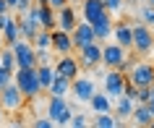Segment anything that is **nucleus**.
Masks as SVG:
<instances>
[{
  "label": "nucleus",
  "instance_id": "nucleus-34",
  "mask_svg": "<svg viewBox=\"0 0 154 128\" xmlns=\"http://www.w3.org/2000/svg\"><path fill=\"white\" fill-rule=\"evenodd\" d=\"M105 5H107V11H110V13H120L123 0H105Z\"/></svg>",
  "mask_w": 154,
  "mask_h": 128
},
{
  "label": "nucleus",
  "instance_id": "nucleus-10",
  "mask_svg": "<svg viewBox=\"0 0 154 128\" xmlns=\"http://www.w3.org/2000/svg\"><path fill=\"white\" fill-rule=\"evenodd\" d=\"M79 63H81V68H86V71L102 65V45H99V39L79 50Z\"/></svg>",
  "mask_w": 154,
  "mask_h": 128
},
{
  "label": "nucleus",
  "instance_id": "nucleus-14",
  "mask_svg": "<svg viewBox=\"0 0 154 128\" xmlns=\"http://www.w3.org/2000/svg\"><path fill=\"white\" fill-rule=\"evenodd\" d=\"M55 73L57 76H65V79H76V76H81V63H79V58H73L71 52L68 55H60L55 63Z\"/></svg>",
  "mask_w": 154,
  "mask_h": 128
},
{
  "label": "nucleus",
  "instance_id": "nucleus-27",
  "mask_svg": "<svg viewBox=\"0 0 154 128\" xmlns=\"http://www.w3.org/2000/svg\"><path fill=\"white\" fill-rule=\"evenodd\" d=\"M0 65H3V68H8V71L18 68V63H16V52H13V47H3V50H0Z\"/></svg>",
  "mask_w": 154,
  "mask_h": 128
},
{
  "label": "nucleus",
  "instance_id": "nucleus-18",
  "mask_svg": "<svg viewBox=\"0 0 154 128\" xmlns=\"http://www.w3.org/2000/svg\"><path fill=\"white\" fill-rule=\"evenodd\" d=\"M37 8H39L42 29H57V11L50 3H37Z\"/></svg>",
  "mask_w": 154,
  "mask_h": 128
},
{
  "label": "nucleus",
  "instance_id": "nucleus-28",
  "mask_svg": "<svg viewBox=\"0 0 154 128\" xmlns=\"http://www.w3.org/2000/svg\"><path fill=\"white\" fill-rule=\"evenodd\" d=\"M34 47L42 50V47H52V29H39V34L34 37Z\"/></svg>",
  "mask_w": 154,
  "mask_h": 128
},
{
  "label": "nucleus",
  "instance_id": "nucleus-22",
  "mask_svg": "<svg viewBox=\"0 0 154 128\" xmlns=\"http://www.w3.org/2000/svg\"><path fill=\"white\" fill-rule=\"evenodd\" d=\"M3 37H5V47H13L18 39H21V26H18V18H11L8 26L3 29Z\"/></svg>",
  "mask_w": 154,
  "mask_h": 128
},
{
  "label": "nucleus",
  "instance_id": "nucleus-17",
  "mask_svg": "<svg viewBox=\"0 0 154 128\" xmlns=\"http://www.w3.org/2000/svg\"><path fill=\"white\" fill-rule=\"evenodd\" d=\"M112 37H115V42H118V45H123L125 50H133V26H131V24H125V21L115 24Z\"/></svg>",
  "mask_w": 154,
  "mask_h": 128
},
{
  "label": "nucleus",
  "instance_id": "nucleus-37",
  "mask_svg": "<svg viewBox=\"0 0 154 128\" xmlns=\"http://www.w3.org/2000/svg\"><path fill=\"white\" fill-rule=\"evenodd\" d=\"M11 5H8V0H0V13H8Z\"/></svg>",
  "mask_w": 154,
  "mask_h": 128
},
{
  "label": "nucleus",
  "instance_id": "nucleus-23",
  "mask_svg": "<svg viewBox=\"0 0 154 128\" xmlns=\"http://www.w3.org/2000/svg\"><path fill=\"white\" fill-rule=\"evenodd\" d=\"M112 32H115L112 16H105V18H99L97 24H94V34H97V39H110Z\"/></svg>",
  "mask_w": 154,
  "mask_h": 128
},
{
  "label": "nucleus",
  "instance_id": "nucleus-40",
  "mask_svg": "<svg viewBox=\"0 0 154 128\" xmlns=\"http://www.w3.org/2000/svg\"><path fill=\"white\" fill-rule=\"evenodd\" d=\"M146 3H149V5H154V0H146Z\"/></svg>",
  "mask_w": 154,
  "mask_h": 128
},
{
  "label": "nucleus",
  "instance_id": "nucleus-16",
  "mask_svg": "<svg viewBox=\"0 0 154 128\" xmlns=\"http://www.w3.org/2000/svg\"><path fill=\"white\" fill-rule=\"evenodd\" d=\"M76 24H79V16H76V8H73L71 3L57 11V29H63V32H71V34H73Z\"/></svg>",
  "mask_w": 154,
  "mask_h": 128
},
{
  "label": "nucleus",
  "instance_id": "nucleus-15",
  "mask_svg": "<svg viewBox=\"0 0 154 128\" xmlns=\"http://www.w3.org/2000/svg\"><path fill=\"white\" fill-rule=\"evenodd\" d=\"M52 50L57 55H68L76 50L73 45V34L71 32H63V29H52Z\"/></svg>",
  "mask_w": 154,
  "mask_h": 128
},
{
  "label": "nucleus",
  "instance_id": "nucleus-41",
  "mask_svg": "<svg viewBox=\"0 0 154 128\" xmlns=\"http://www.w3.org/2000/svg\"><path fill=\"white\" fill-rule=\"evenodd\" d=\"M71 3H81V0H71Z\"/></svg>",
  "mask_w": 154,
  "mask_h": 128
},
{
  "label": "nucleus",
  "instance_id": "nucleus-9",
  "mask_svg": "<svg viewBox=\"0 0 154 128\" xmlns=\"http://www.w3.org/2000/svg\"><path fill=\"white\" fill-rule=\"evenodd\" d=\"M26 102L24 92H21V86H18L16 81H11L8 86L0 92V105H3V110H21Z\"/></svg>",
  "mask_w": 154,
  "mask_h": 128
},
{
  "label": "nucleus",
  "instance_id": "nucleus-13",
  "mask_svg": "<svg viewBox=\"0 0 154 128\" xmlns=\"http://www.w3.org/2000/svg\"><path fill=\"white\" fill-rule=\"evenodd\" d=\"M91 42H97L94 24H89L86 18H81V21L76 24V29H73V45H76V50H81V47H86V45H91Z\"/></svg>",
  "mask_w": 154,
  "mask_h": 128
},
{
  "label": "nucleus",
  "instance_id": "nucleus-32",
  "mask_svg": "<svg viewBox=\"0 0 154 128\" xmlns=\"http://www.w3.org/2000/svg\"><path fill=\"white\" fill-rule=\"evenodd\" d=\"M86 123H89V120H86V115H81V112H76V115L71 118V123H68V126H71V128H84Z\"/></svg>",
  "mask_w": 154,
  "mask_h": 128
},
{
  "label": "nucleus",
  "instance_id": "nucleus-39",
  "mask_svg": "<svg viewBox=\"0 0 154 128\" xmlns=\"http://www.w3.org/2000/svg\"><path fill=\"white\" fill-rule=\"evenodd\" d=\"M5 47V37H3V32H0V50Z\"/></svg>",
  "mask_w": 154,
  "mask_h": 128
},
{
  "label": "nucleus",
  "instance_id": "nucleus-5",
  "mask_svg": "<svg viewBox=\"0 0 154 128\" xmlns=\"http://www.w3.org/2000/svg\"><path fill=\"white\" fill-rule=\"evenodd\" d=\"M13 52H16V63L18 68H37V47H34V42L32 39H21L13 45Z\"/></svg>",
  "mask_w": 154,
  "mask_h": 128
},
{
  "label": "nucleus",
  "instance_id": "nucleus-21",
  "mask_svg": "<svg viewBox=\"0 0 154 128\" xmlns=\"http://www.w3.org/2000/svg\"><path fill=\"white\" fill-rule=\"evenodd\" d=\"M89 105H91V110H94V115H97V112H110L112 110V99L107 97V92H97V94L89 99Z\"/></svg>",
  "mask_w": 154,
  "mask_h": 128
},
{
  "label": "nucleus",
  "instance_id": "nucleus-19",
  "mask_svg": "<svg viewBox=\"0 0 154 128\" xmlns=\"http://www.w3.org/2000/svg\"><path fill=\"white\" fill-rule=\"evenodd\" d=\"M133 110H136V99H133V97L123 94V97L115 99V115H118V118H131Z\"/></svg>",
  "mask_w": 154,
  "mask_h": 128
},
{
  "label": "nucleus",
  "instance_id": "nucleus-2",
  "mask_svg": "<svg viewBox=\"0 0 154 128\" xmlns=\"http://www.w3.org/2000/svg\"><path fill=\"white\" fill-rule=\"evenodd\" d=\"M16 18H18V26H21V37H24V39H34V37L39 34L42 18H39V8H37V3H34L29 11L18 13Z\"/></svg>",
  "mask_w": 154,
  "mask_h": 128
},
{
  "label": "nucleus",
  "instance_id": "nucleus-20",
  "mask_svg": "<svg viewBox=\"0 0 154 128\" xmlns=\"http://www.w3.org/2000/svg\"><path fill=\"white\" fill-rule=\"evenodd\" d=\"M133 123L136 126H152V120H154V112L149 110V105L146 102H136V110H133Z\"/></svg>",
  "mask_w": 154,
  "mask_h": 128
},
{
  "label": "nucleus",
  "instance_id": "nucleus-1",
  "mask_svg": "<svg viewBox=\"0 0 154 128\" xmlns=\"http://www.w3.org/2000/svg\"><path fill=\"white\" fill-rule=\"evenodd\" d=\"M13 81L21 86V92H24L26 99H34V97H39L42 92H45V89H42V81H39L37 68H16Z\"/></svg>",
  "mask_w": 154,
  "mask_h": 128
},
{
  "label": "nucleus",
  "instance_id": "nucleus-29",
  "mask_svg": "<svg viewBox=\"0 0 154 128\" xmlns=\"http://www.w3.org/2000/svg\"><path fill=\"white\" fill-rule=\"evenodd\" d=\"M138 18H141L146 26H152V29H154V5H149V3L141 5V8H138Z\"/></svg>",
  "mask_w": 154,
  "mask_h": 128
},
{
  "label": "nucleus",
  "instance_id": "nucleus-3",
  "mask_svg": "<svg viewBox=\"0 0 154 128\" xmlns=\"http://www.w3.org/2000/svg\"><path fill=\"white\" fill-rule=\"evenodd\" d=\"M47 115L55 120V126H68V123H71V118H73V110H71V105L65 102V97H55V94H50Z\"/></svg>",
  "mask_w": 154,
  "mask_h": 128
},
{
  "label": "nucleus",
  "instance_id": "nucleus-36",
  "mask_svg": "<svg viewBox=\"0 0 154 128\" xmlns=\"http://www.w3.org/2000/svg\"><path fill=\"white\" fill-rule=\"evenodd\" d=\"M11 18H13V16H11V11H8V13H0V32H3V29L8 26V21H11Z\"/></svg>",
  "mask_w": 154,
  "mask_h": 128
},
{
  "label": "nucleus",
  "instance_id": "nucleus-38",
  "mask_svg": "<svg viewBox=\"0 0 154 128\" xmlns=\"http://www.w3.org/2000/svg\"><path fill=\"white\" fill-rule=\"evenodd\" d=\"M8 5H11V11H16L18 8V0H8Z\"/></svg>",
  "mask_w": 154,
  "mask_h": 128
},
{
  "label": "nucleus",
  "instance_id": "nucleus-31",
  "mask_svg": "<svg viewBox=\"0 0 154 128\" xmlns=\"http://www.w3.org/2000/svg\"><path fill=\"white\" fill-rule=\"evenodd\" d=\"M11 81H13V71H8V68H3V65H0V92L8 86Z\"/></svg>",
  "mask_w": 154,
  "mask_h": 128
},
{
  "label": "nucleus",
  "instance_id": "nucleus-26",
  "mask_svg": "<svg viewBox=\"0 0 154 128\" xmlns=\"http://www.w3.org/2000/svg\"><path fill=\"white\" fill-rule=\"evenodd\" d=\"M123 120L120 118H112L110 112H97V118H94V126L97 128H118Z\"/></svg>",
  "mask_w": 154,
  "mask_h": 128
},
{
  "label": "nucleus",
  "instance_id": "nucleus-7",
  "mask_svg": "<svg viewBox=\"0 0 154 128\" xmlns=\"http://www.w3.org/2000/svg\"><path fill=\"white\" fill-rule=\"evenodd\" d=\"M125 60H128V50L123 47V45L112 42V45H105V47H102V65H105L107 71H110V68H120L123 71Z\"/></svg>",
  "mask_w": 154,
  "mask_h": 128
},
{
  "label": "nucleus",
  "instance_id": "nucleus-12",
  "mask_svg": "<svg viewBox=\"0 0 154 128\" xmlns=\"http://www.w3.org/2000/svg\"><path fill=\"white\" fill-rule=\"evenodd\" d=\"M71 94L79 99V102H89L91 97L97 94V86H94V79L89 76H76L71 84Z\"/></svg>",
  "mask_w": 154,
  "mask_h": 128
},
{
  "label": "nucleus",
  "instance_id": "nucleus-6",
  "mask_svg": "<svg viewBox=\"0 0 154 128\" xmlns=\"http://www.w3.org/2000/svg\"><path fill=\"white\" fill-rule=\"evenodd\" d=\"M133 50L138 55H149L154 52V34H152V26H146L144 21L133 26Z\"/></svg>",
  "mask_w": 154,
  "mask_h": 128
},
{
  "label": "nucleus",
  "instance_id": "nucleus-11",
  "mask_svg": "<svg viewBox=\"0 0 154 128\" xmlns=\"http://www.w3.org/2000/svg\"><path fill=\"white\" fill-rule=\"evenodd\" d=\"M105 16H112L107 11L105 0H81V18H86L89 24H97L99 18H105Z\"/></svg>",
  "mask_w": 154,
  "mask_h": 128
},
{
  "label": "nucleus",
  "instance_id": "nucleus-35",
  "mask_svg": "<svg viewBox=\"0 0 154 128\" xmlns=\"http://www.w3.org/2000/svg\"><path fill=\"white\" fill-rule=\"evenodd\" d=\"M32 5H34V0H18V13H24V11H29V8H32Z\"/></svg>",
  "mask_w": 154,
  "mask_h": 128
},
{
  "label": "nucleus",
  "instance_id": "nucleus-8",
  "mask_svg": "<svg viewBox=\"0 0 154 128\" xmlns=\"http://www.w3.org/2000/svg\"><path fill=\"white\" fill-rule=\"evenodd\" d=\"M128 81L136 84V86H152L154 84V63H146V60H136L128 71Z\"/></svg>",
  "mask_w": 154,
  "mask_h": 128
},
{
  "label": "nucleus",
  "instance_id": "nucleus-30",
  "mask_svg": "<svg viewBox=\"0 0 154 128\" xmlns=\"http://www.w3.org/2000/svg\"><path fill=\"white\" fill-rule=\"evenodd\" d=\"M52 47H42V50H37V63L39 65H50L52 63V52H50Z\"/></svg>",
  "mask_w": 154,
  "mask_h": 128
},
{
  "label": "nucleus",
  "instance_id": "nucleus-24",
  "mask_svg": "<svg viewBox=\"0 0 154 128\" xmlns=\"http://www.w3.org/2000/svg\"><path fill=\"white\" fill-rule=\"evenodd\" d=\"M71 84H73L71 79H65V76H55V81L50 84L47 92H50V94H55V97H65L68 92H71Z\"/></svg>",
  "mask_w": 154,
  "mask_h": 128
},
{
  "label": "nucleus",
  "instance_id": "nucleus-25",
  "mask_svg": "<svg viewBox=\"0 0 154 128\" xmlns=\"http://www.w3.org/2000/svg\"><path fill=\"white\" fill-rule=\"evenodd\" d=\"M37 73H39V81H42V89H45V92H47L50 89V84H52V81H55V65L50 63V65H37Z\"/></svg>",
  "mask_w": 154,
  "mask_h": 128
},
{
  "label": "nucleus",
  "instance_id": "nucleus-33",
  "mask_svg": "<svg viewBox=\"0 0 154 128\" xmlns=\"http://www.w3.org/2000/svg\"><path fill=\"white\" fill-rule=\"evenodd\" d=\"M52 126H55V120L50 115L47 118H34V128H52Z\"/></svg>",
  "mask_w": 154,
  "mask_h": 128
},
{
  "label": "nucleus",
  "instance_id": "nucleus-4",
  "mask_svg": "<svg viewBox=\"0 0 154 128\" xmlns=\"http://www.w3.org/2000/svg\"><path fill=\"white\" fill-rule=\"evenodd\" d=\"M125 84H128V73L120 71V68H110L105 73V92L110 99H118V97L125 94Z\"/></svg>",
  "mask_w": 154,
  "mask_h": 128
}]
</instances>
